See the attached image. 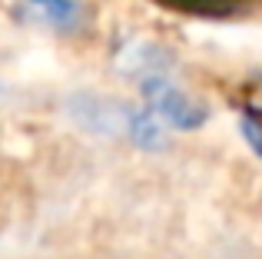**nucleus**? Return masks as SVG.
Segmentation results:
<instances>
[{
	"mask_svg": "<svg viewBox=\"0 0 262 259\" xmlns=\"http://www.w3.org/2000/svg\"><path fill=\"white\" fill-rule=\"evenodd\" d=\"M146 97H149V103H153V110L160 113V117H166L169 123H176V126H196L199 120L206 117L203 110H199L196 103H192L189 97H186L183 90H176L173 83H166L163 77H153V80H146Z\"/></svg>",
	"mask_w": 262,
	"mask_h": 259,
	"instance_id": "obj_1",
	"label": "nucleus"
},
{
	"mask_svg": "<svg viewBox=\"0 0 262 259\" xmlns=\"http://www.w3.org/2000/svg\"><path fill=\"white\" fill-rule=\"evenodd\" d=\"M20 7L27 10V17L47 24L53 30H70L80 17L77 0H20Z\"/></svg>",
	"mask_w": 262,
	"mask_h": 259,
	"instance_id": "obj_2",
	"label": "nucleus"
},
{
	"mask_svg": "<svg viewBox=\"0 0 262 259\" xmlns=\"http://www.w3.org/2000/svg\"><path fill=\"white\" fill-rule=\"evenodd\" d=\"M173 4L186 7V10H199V13H219V10H229L236 0H173Z\"/></svg>",
	"mask_w": 262,
	"mask_h": 259,
	"instance_id": "obj_3",
	"label": "nucleus"
},
{
	"mask_svg": "<svg viewBox=\"0 0 262 259\" xmlns=\"http://www.w3.org/2000/svg\"><path fill=\"white\" fill-rule=\"evenodd\" d=\"M243 130H246V136H249V143L262 153V123L259 120H243Z\"/></svg>",
	"mask_w": 262,
	"mask_h": 259,
	"instance_id": "obj_4",
	"label": "nucleus"
}]
</instances>
